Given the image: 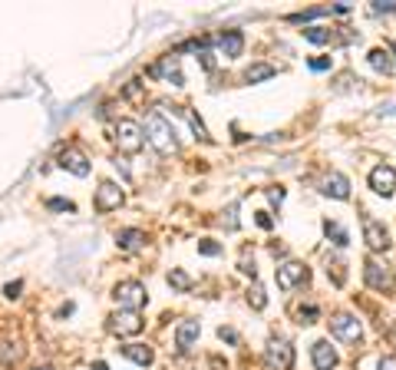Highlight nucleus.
Here are the masks:
<instances>
[{"label": "nucleus", "instance_id": "f257e3e1", "mask_svg": "<svg viewBox=\"0 0 396 370\" xmlns=\"http://www.w3.org/2000/svg\"><path fill=\"white\" fill-rule=\"evenodd\" d=\"M146 139L152 142V149L159 152V155H175L178 152L175 129H172V123L165 119L162 112H149L146 116Z\"/></svg>", "mask_w": 396, "mask_h": 370}, {"label": "nucleus", "instance_id": "f03ea898", "mask_svg": "<svg viewBox=\"0 0 396 370\" xmlns=\"http://www.w3.org/2000/svg\"><path fill=\"white\" fill-rule=\"evenodd\" d=\"M116 146H119V152H139L142 146H146V133H142V126L136 123V119H119L116 123Z\"/></svg>", "mask_w": 396, "mask_h": 370}, {"label": "nucleus", "instance_id": "7ed1b4c3", "mask_svg": "<svg viewBox=\"0 0 396 370\" xmlns=\"http://www.w3.org/2000/svg\"><path fill=\"white\" fill-rule=\"evenodd\" d=\"M112 298L119 301V308H123V311H139L142 304L149 301L146 285H139V281H119V285L112 288Z\"/></svg>", "mask_w": 396, "mask_h": 370}, {"label": "nucleus", "instance_id": "20e7f679", "mask_svg": "<svg viewBox=\"0 0 396 370\" xmlns=\"http://www.w3.org/2000/svg\"><path fill=\"white\" fill-rule=\"evenodd\" d=\"M264 360H268V367H277V370H291L294 364V347L287 337H271L268 341V351H264Z\"/></svg>", "mask_w": 396, "mask_h": 370}, {"label": "nucleus", "instance_id": "39448f33", "mask_svg": "<svg viewBox=\"0 0 396 370\" xmlns=\"http://www.w3.org/2000/svg\"><path fill=\"white\" fill-rule=\"evenodd\" d=\"M363 242L370 245V251H386L393 245L390 242V228L383 221H377L373 215H363Z\"/></svg>", "mask_w": 396, "mask_h": 370}, {"label": "nucleus", "instance_id": "423d86ee", "mask_svg": "<svg viewBox=\"0 0 396 370\" xmlns=\"http://www.w3.org/2000/svg\"><path fill=\"white\" fill-rule=\"evenodd\" d=\"M330 330H334L341 341H347V344H356L360 337H363V328H360V321H356L354 314H347V311H341V314L330 317Z\"/></svg>", "mask_w": 396, "mask_h": 370}, {"label": "nucleus", "instance_id": "0eeeda50", "mask_svg": "<svg viewBox=\"0 0 396 370\" xmlns=\"http://www.w3.org/2000/svg\"><path fill=\"white\" fill-rule=\"evenodd\" d=\"M370 189L383 199H390L396 192V169L393 165H377L373 172H370Z\"/></svg>", "mask_w": 396, "mask_h": 370}, {"label": "nucleus", "instance_id": "6e6552de", "mask_svg": "<svg viewBox=\"0 0 396 370\" xmlns=\"http://www.w3.org/2000/svg\"><path fill=\"white\" fill-rule=\"evenodd\" d=\"M110 330L119 334V337L139 334V330H142V314H139V311H116V314L110 317Z\"/></svg>", "mask_w": 396, "mask_h": 370}, {"label": "nucleus", "instance_id": "1a4fd4ad", "mask_svg": "<svg viewBox=\"0 0 396 370\" xmlns=\"http://www.w3.org/2000/svg\"><path fill=\"white\" fill-rule=\"evenodd\" d=\"M277 288L281 291H291L294 285H301V281H307V268H304L301 261H284L281 268H277Z\"/></svg>", "mask_w": 396, "mask_h": 370}, {"label": "nucleus", "instance_id": "9d476101", "mask_svg": "<svg viewBox=\"0 0 396 370\" xmlns=\"http://www.w3.org/2000/svg\"><path fill=\"white\" fill-rule=\"evenodd\" d=\"M123 205V189L116 182H99L96 189V212H112Z\"/></svg>", "mask_w": 396, "mask_h": 370}, {"label": "nucleus", "instance_id": "9b49d317", "mask_svg": "<svg viewBox=\"0 0 396 370\" xmlns=\"http://www.w3.org/2000/svg\"><path fill=\"white\" fill-rule=\"evenodd\" d=\"M363 278H367V285L373 291H386V288H390V281H393V278H390V271H386V264H380L377 258L363 261Z\"/></svg>", "mask_w": 396, "mask_h": 370}, {"label": "nucleus", "instance_id": "f8f14e48", "mask_svg": "<svg viewBox=\"0 0 396 370\" xmlns=\"http://www.w3.org/2000/svg\"><path fill=\"white\" fill-rule=\"evenodd\" d=\"M149 76H162V80L172 83V86H185V76H182V69H178V56H162V60L149 69Z\"/></svg>", "mask_w": 396, "mask_h": 370}, {"label": "nucleus", "instance_id": "ddd939ff", "mask_svg": "<svg viewBox=\"0 0 396 370\" xmlns=\"http://www.w3.org/2000/svg\"><path fill=\"white\" fill-rule=\"evenodd\" d=\"M320 192L330 195V199H337V202H347V199H350V178L341 176V172H330V176L320 182Z\"/></svg>", "mask_w": 396, "mask_h": 370}, {"label": "nucleus", "instance_id": "4468645a", "mask_svg": "<svg viewBox=\"0 0 396 370\" xmlns=\"http://www.w3.org/2000/svg\"><path fill=\"white\" fill-rule=\"evenodd\" d=\"M215 47H218V53L225 60H234V56H241V50H245V37H241V30H225L218 40H215Z\"/></svg>", "mask_w": 396, "mask_h": 370}, {"label": "nucleus", "instance_id": "2eb2a0df", "mask_svg": "<svg viewBox=\"0 0 396 370\" xmlns=\"http://www.w3.org/2000/svg\"><path fill=\"white\" fill-rule=\"evenodd\" d=\"M60 169H67V172H73V176H80V178L89 176V162H86V155L80 149L60 152Z\"/></svg>", "mask_w": 396, "mask_h": 370}, {"label": "nucleus", "instance_id": "dca6fc26", "mask_svg": "<svg viewBox=\"0 0 396 370\" xmlns=\"http://www.w3.org/2000/svg\"><path fill=\"white\" fill-rule=\"evenodd\" d=\"M311 360H314L317 370H334L337 367V351H334L327 341H314V347H311Z\"/></svg>", "mask_w": 396, "mask_h": 370}, {"label": "nucleus", "instance_id": "f3484780", "mask_svg": "<svg viewBox=\"0 0 396 370\" xmlns=\"http://www.w3.org/2000/svg\"><path fill=\"white\" fill-rule=\"evenodd\" d=\"M198 334H202V328H198V321H182L175 328V347L185 354V351H191V344L198 341Z\"/></svg>", "mask_w": 396, "mask_h": 370}, {"label": "nucleus", "instance_id": "a211bd4d", "mask_svg": "<svg viewBox=\"0 0 396 370\" xmlns=\"http://www.w3.org/2000/svg\"><path fill=\"white\" fill-rule=\"evenodd\" d=\"M367 60H370V67L377 69V73H383V76H390V73H393V56H390L386 47H373V50L367 53Z\"/></svg>", "mask_w": 396, "mask_h": 370}, {"label": "nucleus", "instance_id": "6ab92c4d", "mask_svg": "<svg viewBox=\"0 0 396 370\" xmlns=\"http://www.w3.org/2000/svg\"><path fill=\"white\" fill-rule=\"evenodd\" d=\"M123 354L132 360V364H139V367H149L152 360H155V354H152V347H146V344H126Z\"/></svg>", "mask_w": 396, "mask_h": 370}, {"label": "nucleus", "instance_id": "aec40b11", "mask_svg": "<svg viewBox=\"0 0 396 370\" xmlns=\"http://www.w3.org/2000/svg\"><path fill=\"white\" fill-rule=\"evenodd\" d=\"M142 242H146V235L139 232V228H123V232L116 235V245L123 248V251H136Z\"/></svg>", "mask_w": 396, "mask_h": 370}, {"label": "nucleus", "instance_id": "412c9836", "mask_svg": "<svg viewBox=\"0 0 396 370\" xmlns=\"http://www.w3.org/2000/svg\"><path fill=\"white\" fill-rule=\"evenodd\" d=\"M277 69L271 67V63H255V67H248V73H245V80L248 83H261V80H271Z\"/></svg>", "mask_w": 396, "mask_h": 370}, {"label": "nucleus", "instance_id": "4be33fe9", "mask_svg": "<svg viewBox=\"0 0 396 370\" xmlns=\"http://www.w3.org/2000/svg\"><path fill=\"white\" fill-rule=\"evenodd\" d=\"M182 116H185V119H189V126H191V133H195V139H202V142H208V129H205V123H202V119H198V116H195V112L191 110H185V106H182Z\"/></svg>", "mask_w": 396, "mask_h": 370}, {"label": "nucleus", "instance_id": "5701e85b", "mask_svg": "<svg viewBox=\"0 0 396 370\" xmlns=\"http://www.w3.org/2000/svg\"><path fill=\"white\" fill-rule=\"evenodd\" d=\"M324 232H327V238H334V245H350V235L343 232L341 225H337V221H324Z\"/></svg>", "mask_w": 396, "mask_h": 370}, {"label": "nucleus", "instance_id": "b1692460", "mask_svg": "<svg viewBox=\"0 0 396 370\" xmlns=\"http://www.w3.org/2000/svg\"><path fill=\"white\" fill-rule=\"evenodd\" d=\"M248 304H251L255 311H264V308H268V294H264L261 285H251V288H248Z\"/></svg>", "mask_w": 396, "mask_h": 370}, {"label": "nucleus", "instance_id": "393cba45", "mask_svg": "<svg viewBox=\"0 0 396 370\" xmlns=\"http://www.w3.org/2000/svg\"><path fill=\"white\" fill-rule=\"evenodd\" d=\"M304 37H307L311 43H330L334 33H330L327 27H307V30H304Z\"/></svg>", "mask_w": 396, "mask_h": 370}, {"label": "nucleus", "instance_id": "a878e982", "mask_svg": "<svg viewBox=\"0 0 396 370\" xmlns=\"http://www.w3.org/2000/svg\"><path fill=\"white\" fill-rule=\"evenodd\" d=\"M169 285H172V288H178V291H189L191 288V278L182 271V268H175V271L169 274Z\"/></svg>", "mask_w": 396, "mask_h": 370}, {"label": "nucleus", "instance_id": "bb28decb", "mask_svg": "<svg viewBox=\"0 0 396 370\" xmlns=\"http://www.w3.org/2000/svg\"><path fill=\"white\" fill-rule=\"evenodd\" d=\"M370 10L373 14H396V0H373Z\"/></svg>", "mask_w": 396, "mask_h": 370}, {"label": "nucleus", "instance_id": "cd10ccee", "mask_svg": "<svg viewBox=\"0 0 396 370\" xmlns=\"http://www.w3.org/2000/svg\"><path fill=\"white\" fill-rule=\"evenodd\" d=\"M20 344H3V351H0V357H3V364H10V360H20Z\"/></svg>", "mask_w": 396, "mask_h": 370}, {"label": "nucleus", "instance_id": "c85d7f7f", "mask_svg": "<svg viewBox=\"0 0 396 370\" xmlns=\"http://www.w3.org/2000/svg\"><path fill=\"white\" fill-rule=\"evenodd\" d=\"M327 14V7H314V10H304V14H291V20L294 24H304V20H314V17Z\"/></svg>", "mask_w": 396, "mask_h": 370}, {"label": "nucleus", "instance_id": "c756f323", "mask_svg": "<svg viewBox=\"0 0 396 370\" xmlns=\"http://www.w3.org/2000/svg\"><path fill=\"white\" fill-rule=\"evenodd\" d=\"M198 251H202V255H221V245H215V242H198Z\"/></svg>", "mask_w": 396, "mask_h": 370}, {"label": "nucleus", "instance_id": "7c9ffc66", "mask_svg": "<svg viewBox=\"0 0 396 370\" xmlns=\"http://www.w3.org/2000/svg\"><path fill=\"white\" fill-rule=\"evenodd\" d=\"M311 69H314V73H324V69H330V60L327 56H314V60H311Z\"/></svg>", "mask_w": 396, "mask_h": 370}, {"label": "nucleus", "instance_id": "2f4dec72", "mask_svg": "<svg viewBox=\"0 0 396 370\" xmlns=\"http://www.w3.org/2000/svg\"><path fill=\"white\" fill-rule=\"evenodd\" d=\"M50 208H53V212H73V202H67V199H50Z\"/></svg>", "mask_w": 396, "mask_h": 370}, {"label": "nucleus", "instance_id": "473e14b6", "mask_svg": "<svg viewBox=\"0 0 396 370\" xmlns=\"http://www.w3.org/2000/svg\"><path fill=\"white\" fill-rule=\"evenodd\" d=\"M218 337H221V341H228V344H238V334H234L232 328H221V330H218Z\"/></svg>", "mask_w": 396, "mask_h": 370}, {"label": "nucleus", "instance_id": "72a5a7b5", "mask_svg": "<svg viewBox=\"0 0 396 370\" xmlns=\"http://www.w3.org/2000/svg\"><path fill=\"white\" fill-rule=\"evenodd\" d=\"M20 288H24V285L14 281V285H7V288H3V294H7V298H20Z\"/></svg>", "mask_w": 396, "mask_h": 370}, {"label": "nucleus", "instance_id": "f704fd0d", "mask_svg": "<svg viewBox=\"0 0 396 370\" xmlns=\"http://www.w3.org/2000/svg\"><path fill=\"white\" fill-rule=\"evenodd\" d=\"M377 370H396V357H383L380 364H377Z\"/></svg>", "mask_w": 396, "mask_h": 370}, {"label": "nucleus", "instance_id": "c9c22d12", "mask_svg": "<svg viewBox=\"0 0 396 370\" xmlns=\"http://www.w3.org/2000/svg\"><path fill=\"white\" fill-rule=\"evenodd\" d=\"M268 199H271L274 205H281V199H284V192H281V189H268Z\"/></svg>", "mask_w": 396, "mask_h": 370}, {"label": "nucleus", "instance_id": "e433bc0d", "mask_svg": "<svg viewBox=\"0 0 396 370\" xmlns=\"http://www.w3.org/2000/svg\"><path fill=\"white\" fill-rule=\"evenodd\" d=\"M241 271H245V274H251V278H255V274H258V268H255V261H241Z\"/></svg>", "mask_w": 396, "mask_h": 370}, {"label": "nucleus", "instance_id": "4c0bfd02", "mask_svg": "<svg viewBox=\"0 0 396 370\" xmlns=\"http://www.w3.org/2000/svg\"><path fill=\"white\" fill-rule=\"evenodd\" d=\"M258 225L261 228H271V215H268V212H258Z\"/></svg>", "mask_w": 396, "mask_h": 370}, {"label": "nucleus", "instance_id": "58836bf2", "mask_svg": "<svg viewBox=\"0 0 396 370\" xmlns=\"http://www.w3.org/2000/svg\"><path fill=\"white\" fill-rule=\"evenodd\" d=\"M33 370H53V367H33Z\"/></svg>", "mask_w": 396, "mask_h": 370}, {"label": "nucleus", "instance_id": "ea45409f", "mask_svg": "<svg viewBox=\"0 0 396 370\" xmlns=\"http://www.w3.org/2000/svg\"><path fill=\"white\" fill-rule=\"evenodd\" d=\"M393 53H396V43H393Z\"/></svg>", "mask_w": 396, "mask_h": 370}]
</instances>
